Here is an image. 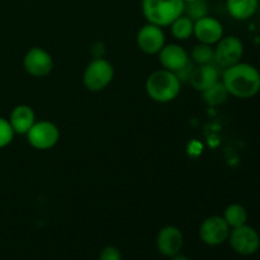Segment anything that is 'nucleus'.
I'll return each instance as SVG.
<instances>
[{
	"label": "nucleus",
	"instance_id": "21",
	"mask_svg": "<svg viewBox=\"0 0 260 260\" xmlns=\"http://www.w3.org/2000/svg\"><path fill=\"white\" fill-rule=\"evenodd\" d=\"M184 15L196 22V20L205 18L208 15V4L206 0H193L184 4Z\"/></svg>",
	"mask_w": 260,
	"mask_h": 260
},
{
	"label": "nucleus",
	"instance_id": "13",
	"mask_svg": "<svg viewBox=\"0 0 260 260\" xmlns=\"http://www.w3.org/2000/svg\"><path fill=\"white\" fill-rule=\"evenodd\" d=\"M159 61L165 70H169L172 73H177L180 69L184 68L190 61L189 55L184 47L177 43H170V45H164V47L160 50Z\"/></svg>",
	"mask_w": 260,
	"mask_h": 260
},
{
	"label": "nucleus",
	"instance_id": "2",
	"mask_svg": "<svg viewBox=\"0 0 260 260\" xmlns=\"http://www.w3.org/2000/svg\"><path fill=\"white\" fill-rule=\"evenodd\" d=\"M180 81L174 73L165 69L154 71L146 79L145 89L150 99L157 103H169L180 93Z\"/></svg>",
	"mask_w": 260,
	"mask_h": 260
},
{
	"label": "nucleus",
	"instance_id": "3",
	"mask_svg": "<svg viewBox=\"0 0 260 260\" xmlns=\"http://www.w3.org/2000/svg\"><path fill=\"white\" fill-rule=\"evenodd\" d=\"M183 0H142V13L147 23L168 27L184 13Z\"/></svg>",
	"mask_w": 260,
	"mask_h": 260
},
{
	"label": "nucleus",
	"instance_id": "5",
	"mask_svg": "<svg viewBox=\"0 0 260 260\" xmlns=\"http://www.w3.org/2000/svg\"><path fill=\"white\" fill-rule=\"evenodd\" d=\"M213 51V62L220 68L226 69L240 62L244 56V45L236 36H226L216 43Z\"/></svg>",
	"mask_w": 260,
	"mask_h": 260
},
{
	"label": "nucleus",
	"instance_id": "25",
	"mask_svg": "<svg viewBox=\"0 0 260 260\" xmlns=\"http://www.w3.org/2000/svg\"><path fill=\"white\" fill-rule=\"evenodd\" d=\"M90 53L93 56V58H102L106 55V46L102 41H96L91 45L90 47Z\"/></svg>",
	"mask_w": 260,
	"mask_h": 260
},
{
	"label": "nucleus",
	"instance_id": "27",
	"mask_svg": "<svg viewBox=\"0 0 260 260\" xmlns=\"http://www.w3.org/2000/svg\"><path fill=\"white\" fill-rule=\"evenodd\" d=\"M184 3H188V2H193V0H183Z\"/></svg>",
	"mask_w": 260,
	"mask_h": 260
},
{
	"label": "nucleus",
	"instance_id": "14",
	"mask_svg": "<svg viewBox=\"0 0 260 260\" xmlns=\"http://www.w3.org/2000/svg\"><path fill=\"white\" fill-rule=\"evenodd\" d=\"M217 81H220V70H218V66L212 62L194 66L188 83L192 85L194 90L202 93L203 90L215 85Z\"/></svg>",
	"mask_w": 260,
	"mask_h": 260
},
{
	"label": "nucleus",
	"instance_id": "17",
	"mask_svg": "<svg viewBox=\"0 0 260 260\" xmlns=\"http://www.w3.org/2000/svg\"><path fill=\"white\" fill-rule=\"evenodd\" d=\"M229 95H230V94H229L225 84L221 80L217 81V83H216L215 85L211 86V88L202 91L203 102L210 107L221 106V104H223L228 101Z\"/></svg>",
	"mask_w": 260,
	"mask_h": 260
},
{
	"label": "nucleus",
	"instance_id": "12",
	"mask_svg": "<svg viewBox=\"0 0 260 260\" xmlns=\"http://www.w3.org/2000/svg\"><path fill=\"white\" fill-rule=\"evenodd\" d=\"M193 35L196 36L198 42L212 46L223 37V27L220 20L207 15L196 20Z\"/></svg>",
	"mask_w": 260,
	"mask_h": 260
},
{
	"label": "nucleus",
	"instance_id": "15",
	"mask_svg": "<svg viewBox=\"0 0 260 260\" xmlns=\"http://www.w3.org/2000/svg\"><path fill=\"white\" fill-rule=\"evenodd\" d=\"M8 121H9L14 134L27 135L30 127L35 124L36 114L29 106L20 104L13 109Z\"/></svg>",
	"mask_w": 260,
	"mask_h": 260
},
{
	"label": "nucleus",
	"instance_id": "23",
	"mask_svg": "<svg viewBox=\"0 0 260 260\" xmlns=\"http://www.w3.org/2000/svg\"><path fill=\"white\" fill-rule=\"evenodd\" d=\"M98 260H122V253L117 246L108 245L102 249Z\"/></svg>",
	"mask_w": 260,
	"mask_h": 260
},
{
	"label": "nucleus",
	"instance_id": "18",
	"mask_svg": "<svg viewBox=\"0 0 260 260\" xmlns=\"http://www.w3.org/2000/svg\"><path fill=\"white\" fill-rule=\"evenodd\" d=\"M223 218L230 226V229L239 228L248 222V212L244 206L239 205V203H233V205L228 206L223 211Z\"/></svg>",
	"mask_w": 260,
	"mask_h": 260
},
{
	"label": "nucleus",
	"instance_id": "26",
	"mask_svg": "<svg viewBox=\"0 0 260 260\" xmlns=\"http://www.w3.org/2000/svg\"><path fill=\"white\" fill-rule=\"evenodd\" d=\"M170 260H190V259L188 258L187 255H183V254L178 253V254H175L174 256H172V258H170Z\"/></svg>",
	"mask_w": 260,
	"mask_h": 260
},
{
	"label": "nucleus",
	"instance_id": "6",
	"mask_svg": "<svg viewBox=\"0 0 260 260\" xmlns=\"http://www.w3.org/2000/svg\"><path fill=\"white\" fill-rule=\"evenodd\" d=\"M229 243L233 250L240 255H253L260 248V236L258 231L249 225L231 229L229 235Z\"/></svg>",
	"mask_w": 260,
	"mask_h": 260
},
{
	"label": "nucleus",
	"instance_id": "8",
	"mask_svg": "<svg viewBox=\"0 0 260 260\" xmlns=\"http://www.w3.org/2000/svg\"><path fill=\"white\" fill-rule=\"evenodd\" d=\"M230 231V226L222 216H211L201 223L200 238L206 245L218 246L228 240Z\"/></svg>",
	"mask_w": 260,
	"mask_h": 260
},
{
	"label": "nucleus",
	"instance_id": "4",
	"mask_svg": "<svg viewBox=\"0 0 260 260\" xmlns=\"http://www.w3.org/2000/svg\"><path fill=\"white\" fill-rule=\"evenodd\" d=\"M114 78L113 65L102 58H93L83 74V84L89 91H101L112 83Z\"/></svg>",
	"mask_w": 260,
	"mask_h": 260
},
{
	"label": "nucleus",
	"instance_id": "7",
	"mask_svg": "<svg viewBox=\"0 0 260 260\" xmlns=\"http://www.w3.org/2000/svg\"><path fill=\"white\" fill-rule=\"evenodd\" d=\"M27 140L33 149L50 150L55 147L60 140V129L53 122H35V124L27 132Z\"/></svg>",
	"mask_w": 260,
	"mask_h": 260
},
{
	"label": "nucleus",
	"instance_id": "22",
	"mask_svg": "<svg viewBox=\"0 0 260 260\" xmlns=\"http://www.w3.org/2000/svg\"><path fill=\"white\" fill-rule=\"evenodd\" d=\"M14 131L10 126L9 121L0 117V149H4L14 139Z\"/></svg>",
	"mask_w": 260,
	"mask_h": 260
},
{
	"label": "nucleus",
	"instance_id": "19",
	"mask_svg": "<svg viewBox=\"0 0 260 260\" xmlns=\"http://www.w3.org/2000/svg\"><path fill=\"white\" fill-rule=\"evenodd\" d=\"M170 30H172V35L175 40L185 41L190 38V36H193L194 22L187 15L182 14L170 24Z\"/></svg>",
	"mask_w": 260,
	"mask_h": 260
},
{
	"label": "nucleus",
	"instance_id": "1",
	"mask_svg": "<svg viewBox=\"0 0 260 260\" xmlns=\"http://www.w3.org/2000/svg\"><path fill=\"white\" fill-rule=\"evenodd\" d=\"M229 94L240 99L253 98L260 91V71L251 63L238 62L226 68L221 79Z\"/></svg>",
	"mask_w": 260,
	"mask_h": 260
},
{
	"label": "nucleus",
	"instance_id": "16",
	"mask_svg": "<svg viewBox=\"0 0 260 260\" xmlns=\"http://www.w3.org/2000/svg\"><path fill=\"white\" fill-rule=\"evenodd\" d=\"M259 8V0H226L229 14L236 20H246L253 17Z\"/></svg>",
	"mask_w": 260,
	"mask_h": 260
},
{
	"label": "nucleus",
	"instance_id": "20",
	"mask_svg": "<svg viewBox=\"0 0 260 260\" xmlns=\"http://www.w3.org/2000/svg\"><path fill=\"white\" fill-rule=\"evenodd\" d=\"M213 56H215V51L211 45H206V43H198L193 47L190 57H192V62L197 63V65H206V63L213 62Z\"/></svg>",
	"mask_w": 260,
	"mask_h": 260
},
{
	"label": "nucleus",
	"instance_id": "10",
	"mask_svg": "<svg viewBox=\"0 0 260 260\" xmlns=\"http://www.w3.org/2000/svg\"><path fill=\"white\" fill-rule=\"evenodd\" d=\"M137 47L146 55H155L159 53L160 50L165 45V33L159 25L146 23L140 28L136 37Z\"/></svg>",
	"mask_w": 260,
	"mask_h": 260
},
{
	"label": "nucleus",
	"instance_id": "9",
	"mask_svg": "<svg viewBox=\"0 0 260 260\" xmlns=\"http://www.w3.org/2000/svg\"><path fill=\"white\" fill-rule=\"evenodd\" d=\"M23 68L25 73L35 78L47 76L53 69L52 56L41 47H32L23 58Z\"/></svg>",
	"mask_w": 260,
	"mask_h": 260
},
{
	"label": "nucleus",
	"instance_id": "24",
	"mask_svg": "<svg viewBox=\"0 0 260 260\" xmlns=\"http://www.w3.org/2000/svg\"><path fill=\"white\" fill-rule=\"evenodd\" d=\"M193 69H194V65H193L192 61H189V62H188L184 68H182L179 71L174 73L175 75H177L178 80L180 81V84L189 81V78H190V75H192Z\"/></svg>",
	"mask_w": 260,
	"mask_h": 260
},
{
	"label": "nucleus",
	"instance_id": "11",
	"mask_svg": "<svg viewBox=\"0 0 260 260\" xmlns=\"http://www.w3.org/2000/svg\"><path fill=\"white\" fill-rule=\"evenodd\" d=\"M183 244H184V236L177 226H164L157 233L156 249L161 255L167 256V258H172L175 254L180 253Z\"/></svg>",
	"mask_w": 260,
	"mask_h": 260
}]
</instances>
